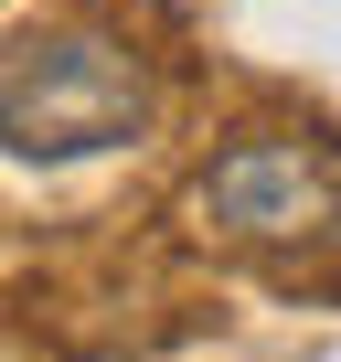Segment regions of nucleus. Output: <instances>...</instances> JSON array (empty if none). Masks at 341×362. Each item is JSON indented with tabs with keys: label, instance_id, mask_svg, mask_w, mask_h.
<instances>
[{
	"label": "nucleus",
	"instance_id": "obj_1",
	"mask_svg": "<svg viewBox=\"0 0 341 362\" xmlns=\"http://www.w3.org/2000/svg\"><path fill=\"white\" fill-rule=\"evenodd\" d=\"M149 64L117 33H33L0 54V149L11 160H107L149 128Z\"/></svg>",
	"mask_w": 341,
	"mask_h": 362
},
{
	"label": "nucleus",
	"instance_id": "obj_2",
	"mask_svg": "<svg viewBox=\"0 0 341 362\" xmlns=\"http://www.w3.org/2000/svg\"><path fill=\"white\" fill-rule=\"evenodd\" d=\"M192 203L235 245H320L341 214V160L320 139H245L192 181Z\"/></svg>",
	"mask_w": 341,
	"mask_h": 362
}]
</instances>
